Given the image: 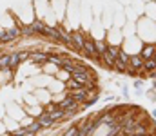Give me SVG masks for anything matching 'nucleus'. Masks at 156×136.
Wrapping results in <instances>:
<instances>
[{
  "label": "nucleus",
  "mask_w": 156,
  "mask_h": 136,
  "mask_svg": "<svg viewBox=\"0 0 156 136\" xmlns=\"http://www.w3.org/2000/svg\"><path fill=\"white\" fill-rule=\"evenodd\" d=\"M75 64H76V60H73V58H69V56H64V62H62V67H60V69H64V71H67V73H73V71H75Z\"/></svg>",
  "instance_id": "a211bd4d"
},
{
  "label": "nucleus",
  "mask_w": 156,
  "mask_h": 136,
  "mask_svg": "<svg viewBox=\"0 0 156 136\" xmlns=\"http://www.w3.org/2000/svg\"><path fill=\"white\" fill-rule=\"evenodd\" d=\"M142 84H144V82H142L140 78H136V80L133 82V87H134V91H142Z\"/></svg>",
  "instance_id": "c756f323"
},
{
  "label": "nucleus",
  "mask_w": 156,
  "mask_h": 136,
  "mask_svg": "<svg viewBox=\"0 0 156 136\" xmlns=\"http://www.w3.org/2000/svg\"><path fill=\"white\" fill-rule=\"evenodd\" d=\"M18 56H20V64L27 62L29 60V49H24V51H18Z\"/></svg>",
  "instance_id": "bb28decb"
},
{
  "label": "nucleus",
  "mask_w": 156,
  "mask_h": 136,
  "mask_svg": "<svg viewBox=\"0 0 156 136\" xmlns=\"http://www.w3.org/2000/svg\"><path fill=\"white\" fill-rule=\"evenodd\" d=\"M47 56H49V53L44 51V49H38V47L29 51V62H31L33 65H37L38 69L44 64H47Z\"/></svg>",
  "instance_id": "7ed1b4c3"
},
{
  "label": "nucleus",
  "mask_w": 156,
  "mask_h": 136,
  "mask_svg": "<svg viewBox=\"0 0 156 136\" xmlns=\"http://www.w3.org/2000/svg\"><path fill=\"white\" fill-rule=\"evenodd\" d=\"M156 69V60L154 58H149V60H144V65H142V73L144 76H147L149 73H153Z\"/></svg>",
  "instance_id": "ddd939ff"
},
{
  "label": "nucleus",
  "mask_w": 156,
  "mask_h": 136,
  "mask_svg": "<svg viewBox=\"0 0 156 136\" xmlns=\"http://www.w3.org/2000/svg\"><path fill=\"white\" fill-rule=\"evenodd\" d=\"M0 69H9V53H2V58H0Z\"/></svg>",
  "instance_id": "393cba45"
},
{
  "label": "nucleus",
  "mask_w": 156,
  "mask_h": 136,
  "mask_svg": "<svg viewBox=\"0 0 156 136\" xmlns=\"http://www.w3.org/2000/svg\"><path fill=\"white\" fill-rule=\"evenodd\" d=\"M11 136H13V134H11Z\"/></svg>",
  "instance_id": "58836bf2"
},
{
  "label": "nucleus",
  "mask_w": 156,
  "mask_h": 136,
  "mask_svg": "<svg viewBox=\"0 0 156 136\" xmlns=\"http://www.w3.org/2000/svg\"><path fill=\"white\" fill-rule=\"evenodd\" d=\"M153 58H154V60H156V49H154V56H153Z\"/></svg>",
  "instance_id": "4c0bfd02"
},
{
  "label": "nucleus",
  "mask_w": 156,
  "mask_h": 136,
  "mask_svg": "<svg viewBox=\"0 0 156 136\" xmlns=\"http://www.w3.org/2000/svg\"><path fill=\"white\" fill-rule=\"evenodd\" d=\"M2 133H7V129H5V124L4 122H0V134Z\"/></svg>",
  "instance_id": "2f4dec72"
},
{
  "label": "nucleus",
  "mask_w": 156,
  "mask_h": 136,
  "mask_svg": "<svg viewBox=\"0 0 156 136\" xmlns=\"http://www.w3.org/2000/svg\"><path fill=\"white\" fill-rule=\"evenodd\" d=\"M53 78H56L58 82H62V84H66L67 80H71V73H67V71H64V69H60Z\"/></svg>",
  "instance_id": "412c9836"
},
{
  "label": "nucleus",
  "mask_w": 156,
  "mask_h": 136,
  "mask_svg": "<svg viewBox=\"0 0 156 136\" xmlns=\"http://www.w3.org/2000/svg\"><path fill=\"white\" fill-rule=\"evenodd\" d=\"M154 49H156V44H144L142 49H140V56L144 60H149L154 56Z\"/></svg>",
  "instance_id": "f8f14e48"
},
{
  "label": "nucleus",
  "mask_w": 156,
  "mask_h": 136,
  "mask_svg": "<svg viewBox=\"0 0 156 136\" xmlns=\"http://www.w3.org/2000/svg\"><path fill=\"white\" fill-rule=\"evenodd\" d=\"M66 94H69L75 102H78L80 105L89 98V92H87V89L85 87H80V89H75V91H66Z\"/></svg>",
  "instance_id": "6e6552de"
},
{
  "label": "nucleus",
  "mask_w": 156,
  "mask_h": 136,
  "mask_svg": "<svg viewBox=\"0 0 156 136\" xmlns=\"http://www.w3.org/2000/svg\"><path fill=\"white\" fill-rule=\"evenodd\" d=\"M120 49H122V45H107L105 53L100 54V62H102L107 69H113V67H115V62H116V58H118Z\"/></svg>",
  "instance_id": "f257e3e1"
},
{
  "label": "nucleus",
  "mask_w": 156,
  "mask_h": 136,
  "mask_svg": "<svg viewBox=\"0 0 156 136\" xmlns=\"http://www.w3.org/2000/svg\"><path fill=\"white\" fill-rule=\"evenodd\" d=\"M18 65H20L18 51H9V69H16Z\"/></svg>",
  "instance_id": "f3484780"
},
{
  "label": "nucleus",
  "mask_w": 156,
  "mask_h": 136,
  "mask_svg": "<svg viewBox=\"0 0 156 136\" xmlns=\"http://www.w3.org/2000/svg\"><path fill=\"white\" fill-rule=\"evenodd\" d=\"M18 26H20V35H22V37H26V38L35 37V33H33V29H31L29 24H18Z\"/></svg>",
  "instance_id": "aec40b11"
},
{
  "label": "nucleus",
  "mask_w": 156,
  "mask_h": 136,
  "mask_svg": "<svg viewBox=\"0 0 156 136\" xmlns=\"http://www.w3.org/2000/svg\"><path fill=\"white\" fill-rule=\"evenodd\" d=\"M22 38L20 35V26H11V27H5L4 29V35L0 37V45H9L15 44Z\"/></svg>",
  "instance_id": "f03ea898"
},
{
  "label": "nucleus",
  "mask_w": 156,
  "mask_h": 136,
  "mask_svg": "<svg viewBox=\"0 0 156 136\" xmlns=\"http://www.w3.org/2000/svg\"><path fill=\"white\" fill-rule=\"evenodd\" d=\"M29 26H31V29H33L35 37H42V38H44V35H45V26H47L44 20L35 18V20H31V22H29Z\"/></svg>",
  "instance_id": "9d476101"
},
{
  "label": "nucleus",
  "mask_w": 156,
  "mask_h": 136,
  "mask_svg": "<svg viewBox=\"0 0 156 136\" xmlns=\"http://www.w3.org/2000/svg\"><path fill=\"white\" fill-rule=\"evenodd\" d=\"M71 78L78 82L82 87L85 85V84H91V82H94V75L91 73V69L89 71H83V73H71Z\"/></svg>",
  "instance_id": "39448f33"
},
{
  "label": "nucleus",
  "mask_w": 156,
  "mask_h": 136,
  "mask_svg": "<svg viewBox=\"0 0 156 136\" xmlns=\"http://www.w3.org/2000/svg\"><path fill=\"white\" fill-rule=\"evenodd\" d=\"M76 133H78V127H76V125H71V127H69V129H67L62 136H76Z\"/></svg>",
  "instance_id": "c85d7f7f"
},
{
  "label": "nucleus",
  "mask_w": 156,
  "mask_h": 136,
  "mask_svg": "<svg viewBox=\"0 0 156 136\" xmlns=\"http://www.w3.org/2000/svg\"><path fill=\"white\" fill-rule=\"evenodd\" d=\"M85 37H87V35H83L80 29L71 31V40H73V47H75L76 53H82V49H83V42H85Z\"/></svg>",
  "instance_id": "0eeeda50"
},
{
  "label": "nucleus",
  "mask_w": 156,
  "mask_h": 136,
  "mask_svg": "<svg viewBox=\"0 0 156 136\" xmlns=\"http://www.w3.org/2000/svg\"><path fill=\"white\" fill-rule=\"evenodd\" d=\"M94 45H96V53H98V54H104L109 44H107L105 38H94Z\"/></svg>",
  "instance_id": "6ab92c4d"
},
{
  "label": "nucleus",
  "mask_w": 156,
  "mask_h": 136,
  "mask_svg": "<svg viewBox=\"0 0 156 136\" xmlns=\"http://www.w3.org/2000/svg\"><path fill=\"white\" fill-rule=\"evenodd\" d=\"M116 73H120V75H127V64H123V62H120V60H116L115 62V67H113Z\"/></svg>",
  "instance_id": "5701e85b"
},
{
  "label": "nucleus",
  "mask_w": 156,
  "mask_h": 136,
  "mask_svg": "<svg viewBox=\"0 0 156 136\" xmlns=\"http://www.w3.org/2000/svg\"><path fill=\"white\" fill-rule=\"evenodd\" d=\"M122 92H123V96H125V98H129V89H127V87H123Z\"/></svg>",
  "instance_id": "473e14b6"
},
{
  "label": "nucleus",
  "mask_w": 156,
  "mask_h": 136,
  "mask_svg": "<svg viewBox=\"0 0 156 136\" xmlns=\"http://www.w3.org/2000/svg\"><path fill=\"white\" fill-rule=\"evenodd\" d=\"M129 67H133V69H142V65H144V58L140 56V54H131L129 56V64H127Z\"/></svg>",
  "instance_id": "4468645a"
},
{
  "label": "nucleus",
  "mask_w": 156,
  "mask_h": 136,
  "mask_svg": "<svg viewBox=\"0 0 156 136\" xmlns=\"http://www.w3.org/2000/svg\"><path fill=\"white\" fill-rule=\"evenodd\" d=\"M0 136H11V133H2Z\"/></svg>",
  "instance_id": "f704fd0d"
},
{
  "label": "nucleus",
  "mask_w": 156,
  "mask_h": 136,
  "mask_svg": "<svg viewBox=\"0 0 156 136\" xmlns=\"http://www.w3.org/2000/svg\"><path fill=\"white\" fill-rule=\"evenodd\" d=\"M24 111H26V114H29V116L37 118L40 113L44 111V107H42V105H24Z\"/></svg>",
  "instance_id": "dca6fc26"
},
{
  "label": "nucleus",
  "mask_w": 156,
  "mask_h": 136,
  "mask_svg": "<svg viewBox=\"0 0 156 136\" xmlns=\"http://www.w3.org/2000/svg\"><path fill=\"white\" fill-rule=\"evenodd\" d=\"M26 129H27L29 133H33V134H38L40 131H42V127L38 125V122H37V120H33V122H31V124H29Z\"/></svg>",
  "instance_id": "b1692460"
},
{
  "label": "nucleus",
  "mask_w": 156,
  "mask_h": 136,
  "mask_svg": "<svg viewBox=\"0 0 156 136\" xmlns=\"http://www.w3.org/2000/svg\"><path fill=\"white\" fill-rule=\"evenodd\" d=\"M40 71L44 73V75H47V76H55L58 71H60V67H56V65H53V64H44L42 67H40Z\"/></svg>",
  "instance_id": "2eb2a0df"
},
{
  "label": "nucleus",
  "mask_w": 156,
  "mask_h": 136,
  "mask_svg": "<svg viewBox=\"0 0 156 136\" xmlns=\"http://www.w3.org/2000/svg\"><path fill=\"white\" fill-rule=\"evenodd\" d=\"M82 54H85L87 58H91V60H94V62H100V54L96 53V45H94V38H93V37H85Z\"/></svg>",
  "instance_id": "20e7f679"
},
{
  "label": "nucleus",
  "mask_w": 156,
  "mask_h": 136,
  "mask_svg": "<svg viewBox=\"0 0 156 136\" xmlns=\"http://www.w3.org/2000/svg\"><path fill=\"white\" fill-rule=\"evenodd\" d=\"M153 118H154V120H156V109H154V111H153Z\"/></svg>",
  "instance_id": "e433bc0d"
},
{
  "label": "nucleus",
  "mask_w": 156,
  "mask_h": 136,
  "mask_svg": "<svg viewBox=\"0 0 156 136\" xmlns=\"http://www.w3.org/2000/svg\"><path fill=\"white\" fill-rule=\"evenodd\" d=\"M133 136H153V134H133Z\"/></svg>",
  "instance_id": "c9c22d12"
},
{
  "label": "nucleus",
  "mask_w": 156,
  "mask_h": 136,
  "mask_svg": "<svg viewBox=\"0 0 156 136\" xmlns=\"http://www.w3.org/2000/svg\"><path fill=\"white\" fill-rule=\"evenodd\" d=\"M153 89L156 91V78H154V80H153Z\"/></svg>",
  "instance_id": "72a5a7b5"
},
{
  "label": "nucleus",
  "mask_w": 156,
  "mask_h": 136,
  "mask_svg": "<svg viewBox=\"0 0 156 136\" xmlns=\"http://www.w3.org/2000/svg\"><path fill=\"white\" fill-rule=\"evenodd\" d=\"M15 78V69H0V87L11 84Z\"/></svg>",
  "instance_id": "9b49d317"
},
{
  "label": "nucleus",
  "mask_w": 156,
  "mask_h": 136,
  "mask_svg": "<svg viewBox=\"0 0 156 136\" xmlns=\"http://www.w3.org/2000/svg\"><path fill=\"white\" fill-rule=\"evenodd\" d=\"M35 96H37V100H38V103L42 107L47 105L49 102H53V94H51V91L47 89V87H38V89L35 91Z\"/></svg>",
  "instance_id": "423d86ee"
},
{
  "label": "nucleus",
  "mask_w": 156,
  "mask_h": 136,
  "mask_svg": "<svg viewBox=\"0 0 156 136\" xmlns=\"http://www.w3.org/2000/svg\"><path fill=\"white\" fill-rule=\"evenodd\" d=\"M33 120H35V118H33V116H29V114H27V116H24V118H22V120H20V122H18V124H20V127H27V125H29V124H31V122H33Z\"/></svg>",
  "instance_id": "cd10ccee"
},
{
  "label": "nucleus",
  "mask_w": 156,
  "mask_h": 136,
  "mask_svg": "<svg viewBox=\"0 0 156 136\" xmlns=\"http://www.w3.org/2000/svg\"><path fill=\"white\" fill-rule=\"evenodd\" d=\"M35 120L38 122V125L42 127V131H44V129H53V127L56 125V124L51 120V116H49L45 111H42V113H40V114L37 116V118H35Z\"/></svg>",
  "instance_id": "1a4fd4ad"
},
{
  "label": "nucleus",
  "mask_w": 156,
  "mask_h": 136,
  "mask_svg": "<svg viewBox=\"0 0 156 136\" xmlns=\"http://www.w3.org/2000/svg\"><path fill=\"white\" fill-rule=\"evenodd\" d=\"M96 102H98V94H96V92H93V94H89V98H87V100L82 103V107H83V109H87V107L94 105Z\"/></svg>",
  "instance_id": "4be33fe9"
},
{
  "label": "nucleus",
  "mask_w": 156,
  "mask_h": 136,
  "mask_svg": "<svg viewBox=\"0 0 156 136\" xmlns=\"http://www.w3.org/2000/svg\"><path fill=\"white\" fill-rule=\"evenodd\" d=\"M147 94H149V100H151V102H156V91L154 89H151Z\"/></svg>",
  "instance_id": "7c9ffc66"
},
{
  "label": "nucleus",
  "mask_w": 156,
  "mask_h": 136,
  "mask_svg": "<svg viewBox=\"0 0 156 136\" xmlns=\"http://www.w3.org/2000/svg\"><path fill=\"white\" fill-rule=\"evenodd\" d=\"M129 56H131L129 53H125L123 49H120V53H118V58H116V60L123 62V64H129ZM127 67H129V65H127Z\"/></svg>",
  "instance_id": "a878e982"
}]
</instances>
